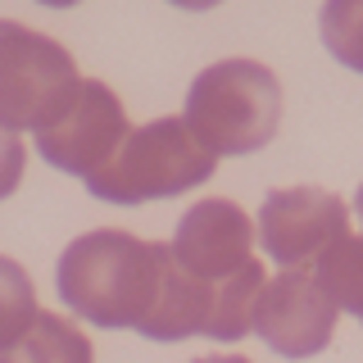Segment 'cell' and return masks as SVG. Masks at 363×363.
<instances>
[{
	"label": "cell",
	"instance_id": "cell-1",
	"mask_svg": "<svg viewBox=\"0 0 363 363\" xmlns=\"http://www.w3.org/2000/svg\"><path fill=\"white\" fill-rule=\"evenodd\" d=\"M173 245L141 241L132 232H86L60 255V300L91 327H132L150 336L173 286Z\"/></svg>",
	"mask_w": 363,
	"mask_h": 363
},
{
	"label": "cell",
	"instance_id": "cell-2",
	"mask_svg": "<svg viewBox=\"0 0 363 363\" xmlns=\"http://www.w3.org/2000/svg\"><path fill=\"white\" fill-rule=\"evenodd\" d=\"M182 118L213 159L264 150L281 123V82L255 60H218L191 82Z\"/></svg>",
	"mask_w": 363,
	"mask_h": 363
},
{
	"label": "cell",
	"instance_id": "cell-3",
	"mask_svg": "<svg viewBox=\"0 0 363 363\" xmlns=\"http://www.w3.org/2000/svg\"><path fill=\"white\" fill-rule=\"evenodd\" d=\"M213 159L186 128V118H150L123 141L105 173L86 182L96 200L109 204H145V200H168L182 191L200 186L213 177Z\"/></svg>",
	"mask_w": 363,
	"mask_h": 363
},
{
	"label": "cell",
	"instance_id": "cell-4",
	"mask_svg": "<svg viewBox=\"0 0 363 363\" xmlns=\"http://www.w3.org/2000/svg\"><path fill=\"white\" fill-rule=\"evenodd\" d=\"M86 77L60 41L28 32L23 23H0V123L9 136L45 132L82 96Z\"/></svg>",
	"mask_w": 363,
	"mask_h": 363
},
{
	"label": "cell",
	"instance_id": "cell-5",
	"mask_svg": "<svg viewBox=\"0 0 363 363\" xmlns=\"http://www.w3.org/2000/svg\"><path fill=\"white\" fill-rule=\"evenodd\" d=\"M350 236V209L336 191L323 186H281L268 191L259 209V245L281 272L318 264L336 241Z\"/></svg>",
	"mask_w": 363,
	"mask_h": 363
},
{
	"label": "cell",
	"instance_id": "cell-6",
	"mask_svg": "<svg viewBox=\"0 0 363 363\" xmlns=\"http://www.w3.org/2000/svg\"><path fill=\"white\" fill-rule=\"evenodd\" d=\"M132 136L128 128V109L105 82L86 77L82 96L64 109L60 123H50L45 132H37V155L60 173H73L91 182L96 173H105L113 164V155L123 150V141Z\"/></svg>",
	"mask_w": 363,
	"mask_h": 363
},
{
	"label": "cell",
	"instance_id": "cell-7",
	"mask_svg": "<svg viewBox=\"0 0 363 363\" xmlns=\"http://www.w3.org/2000/svg\"><path fill=\"white\" fill-rule=\"evenodd\" d=\"M336 304L313 272H277L255 304V336L281 359H313L336 336Z\"/></svg>",
	"mask_w": 363,
	"mask_h": 363
},
{
	"label": "cell",
	"instance_id": "cell-8",
	"mask_svg": "<svg viewBox=\"0 0 363 363\" xmlns=\"http://www.w3.org/2000/svg\"><path fill=\"white\" fill-rule=\"evenodd\" d=\"M173 255L191 277L209 281V286H223V281L241 277L250 264H259L255 223L245 218L241 204H232L223 196L200 200L182 213L177 236H173Z\"/></svg>",
	"mask_w": 363,
	"mask_h": 363
},
{
	"label": "cell",
	"instance_id": "cell-9",
	"mask_svg": "<svg viewBox=\"0 0 363 363\" xmlns=\"http://www.w3.org/2000/svg\"><path fill=\"white\" fill-rule=\"evenodd\" d=\"M91 340L60 313L37 309L23 332L0 340V363H91Z\"/></svg>",
	"mask_w": 363,
	"mask_h": 363
},
{
	"label": "cell",
	"instance_id": "cell-10",
	"mask_svg": "<svg viewBox=\"0 0 363 363\" xmlns=\"http://www.w3.org/2000/svg\"><path fill=\"white\" fill-rule=\"evenodd\" d=\"M318 286L340 313L363 318V236H345L313 264Z\"/></svg>",
	"mask_w": 363,
	"mask_h": 363
},
{
	"label": "cell",
	"instance_id": "cell-11",
	"mask_svg": "<svg viewBox=\"0 0 363 363\" xmlns=\"http://www.w3.org/2000/svg\"><path fill=\"white\" fill-rule=\"evenodd\" d=\"M318 28H323V45L332 50V60L363 73V0H327Z\"/></svg>",
	"mask_w": 363,
	"mask_h": 363
},
{
	"label": "cell",
	"instance_id": "cell-12",
	"mask_svg": "<svg viewBox=\"0 0 363 363\" xmlns=\"http://www.w3.org/2000/svg\"><path fill=\"white\" fill-rule=\"evenodd\" d=\"M191 363H250L241 354H204V359H191Z\"/></svg>",
	"mask_w": 363,
	"mask_h": 363
},
{
	"label": "cell",
	"instance_id": "cell-13",
	"mask_svg": "<svg viewBox=\"0 0 363 363\" xmlns=\"http://www.w3.org/2000/svg\"><path fill=\"white\" fill-rule=\"evenodd\" d=\"M354 213L363 218V186H359V196H354Z\"/></svg>",
	"mask_w": 363,
	"mask_h": 363
}]
</instances>
